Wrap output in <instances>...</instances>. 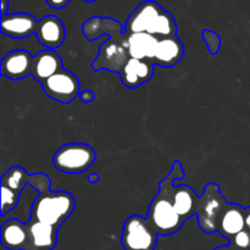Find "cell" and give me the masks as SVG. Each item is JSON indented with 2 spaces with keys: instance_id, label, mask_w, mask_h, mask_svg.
Masks as SVG:
<instances>
[{
  "instance_id": "cell-1",
  "label": "cell",
  "mask_w": 250,
  "mask_h": 250,
  "mask_svg": "<svg viewBox=\"0 0 250 250\" xmlns=\"http://www.w3.org/2000/svg\"><path fill=\"white\" fill-rule=\"evenodd\" d=\"M125 33H149L158 38L177 36L172 15L154 0H146L132 11L125 24Z\"/></svg>"
},
{
  "instance_id": "cell-2",
  "label": "cell",
  "mask_w": 250,
  "mask_h": 250,
  "mask_svg": "<svg viewBox=\"0 0 250 250\" xmlns=\"http://www.w3.org/2000/svg\"><path fill=\"white\" fill-rule=\"evenodd\" d=\"M75 208L76 200L71 193L65 190H48L38 194L34 199L31 209V219L59 229L73 214Z\"/></svg>"
},
{
  "instance_id": "cell-3",
  "label": "cell",
  "mask_w": 250,
  "mask_h": 250,
  "mask_svg": "<svg viewBox=\"0 0 250 250\" xmlns=\"http://www.w3.org/2000/svg\"><path fill=\"white\" fill-rule=\"evenodd\" d=\"M146 219L155 229L156 233L160 236H170L176 233L185 224V220L176 212L173 208L166 177L160 182L159 194L151 200L149 205Z\"/></svg>"
},
{
  "instance_id": "cell-4",
  "label": "cell",
  "mask_w": 250,
  "mask_h": 250,
  "mask_svg": "<svg viewBox=\"0 0 250 250\" xmlns=\"http://www.w3.org/2000/svg\"><path fill=\"white\" fill-rule=\"evenodd\" d=\"M229 202L222 197L220 187L216 183H209L204 188V193L199 197L197 217L200 229L208 234L219 232L222 215Z\"/></svg>"
},
{
  "instance_id": "cell-5",
  "label": "cell",
  "mask_w": 250,
  "mask_h": 250,
  "mask_svg": "<svg viewBox=\"0 0 250 250\" xmlns=\"http://www.w3.org/2000/svg\"><path fill=\"white\" fill-rule=\"evenodd\" d=\"M97 159L94 149L85 143H68L60 146L53 156L55 168L63 173H81L92 167Z\"/></svg>"
},
{
  "instance_id": "cell-6",
  "label": "cell",
  "mask_w": 250,
  "mask_h": 250,
  "mask_svg": "<svg viewBox=\"0 0 250 250\" xmlns=\"http://www.w3.org/2000/svg\"><path fill=\"white\" fill-rule=\"evenodd\" d=\"M185 171L180 161H175L172 164L170 173L166 176L168 182V193H170L171 200H172L173 208L176 212L182 217L185 221L192 219L197 215L198 204H199V197L195 194L194 190L187 185L175 186L173 182L177 180H182L185 177Z\"/></svg>"
},
{
  "instance_id": "cell-7",
  "label": "cell",
  "mask_w": 250,
  "mask_h": 250,
  "mask_svg": "<svg viewBox=\"0 0 250 250\" xmlns=\"http://www.w3.org/2000/svg\"><path fill=\"white\" fill-rule=\"evenodd\" d=\"M158 236L146 217L133 215L125 221L121 244L125 250H154Z\"/></svg>"
},
{
  "instance_id": "cell-8",
  "label": "cell",
  "mask_w": 250,
  "mask_h": 250,
  "mask_svg": "<svg viewBox=\"0 0 250 250\" xmlns=\"http://www.w3.org/2000/svg\"><path fill=\"white\" fill-rule=\"evenodd\" d=\"M131 59L127 45V36L122 38H107L100 45L97 59L92 62L94 71L106 70L110 72L121 73L126 63Z\"/></svg>"
},
{
  "instance_id": "cell-9",
  "label": "cell",
  "mask_w": 250,
  "mask_h": 250,
  "mask_svg": "<svg viewBox=\"0 0 250 250\" xmlns=\"http://www.w3.org/2000/svg\"><path fill=\"white\" fill-rule=\"evenodd\" d=\"M46 97L61 104L73 102L81 93V83L75 73L62 68L42 83Z\"/></svg>"
},
{
  "instance_id": "cell-10",
  "label": "cell",
  "mask_w": 250,
  "mask_h": 250,
  "mask_svg": "<svg viewBox=\"0 0 250 250\" xmlns=\"http://www.w3.org/2000/svg\"><path fill=\"white\" fill-rule=\"evenodd\" d=\"M1 185L7 186L19 194L23 192L27 186H31L38 194H42V193L50 190L51 181L43 172L28 175V172L21 166H12L2 175Z\"/></svg>"
},
{
  "instance_id": "cell-11",
  "label": "cell",
  "mask_w": 250,
  "mask_h": 250,
  "mask_svg": "<svg viewBox=\"0 0 250 250\" xmlns=\"http://www.w3.org/2000/svg\"><path fill=\"white\" fill-rule=\"evenodd\" d=\"M34 55L19 49L7 53L0 62V73L12 81H20L33 73Z\"/></svg>"
},
{
  "instance_id": "cell-12",
  "label": "cell",
  "mask_w": 250,
  "mask_h": 250,
  "mask_svg": "<svg viewBox=\"0 0 250 250\" xmlns=\"http://www.w3.org/2000/svg\"><path fill=\"white\" fill-rule=\"evenodd\" d=\"M36 36L44 48L49 50H55L59 46L62 45L65 41V26L59 17L48 15L38 21Z\"/></svg>"
},
{
  "instance_id": "cell-13",
  "label": "cell",
  "mask_w": 250,
  "mask_h": 250,
  "mask_svg": "<svg viewBox=\"0 0 250 250\" xmlns=\"http://www.w3.org/2000/svg\"><path fill=\"white\" fill-rule=\"evenodd\" d=\"M38 21L26 12H15L1 16V33L14 39H24L36 34Z\"/></svg>"
},
{
  "instance_id": "cell-14",
  "label": "cell",
  "mask_w": 250,
  "mask_h": 250,
  "mask_svg": "<svg viewBox=\"0 0 250 250\" xmlns=\"http://www.w3.org/2000/svg\"><path fill=\"white\" fill-rule=\"evenodd\" d=\"M0 242L7 250H28L29 233L27 222L17 219H10L1 225Z\"/></svg>"
},
{
  "instance_id": "cell-15",
  "label": "cell",
  "mask_w": 250,
  "mask_h": 250,
  "mask_svg": "<svg viewBox=\"0 0 250 250\" xmlns=\"http://www.w3.org/2000/svg\"><path fill=\"white\" fill-rule=\"evenodd\" d=\"M82 32L85 39L89 42L97 41L102 36L122 38L125 37V26L111 17L93 16L83 23Z\"/></svg>"
},
{
  "instance_id": "cell-16",
  "label": "cell",
  "mask_w": 250,
  "mask_h": 250,
  "mask_svg": "<svg viewBox=\"0 0 250 250\" xmlns=\"http://www.w3.org/2000/svg\"><path fill=\"white\" fill-rule=\"evenodd\" d=\"M154 65L155 63L151 60L131 58L120 73L122 84L129 89H134L149 82L154 76Z\"/></svg>"
},
{
  "instance_id": "cell-17",
  "label": "cell",
  "mask_w": 250,
  "mask_h": 250,
  "mask_svg": "<svg viewBox=\"0 0 250 250\" xmlns=\"http://www.w3.org/2000/svg\"><path fill=\"white\" fill-rule=\"evenodd\" d=\"M185 46L177 36L159 38L153 62L165 68H171L177 65L183 58Z\"/></svg>"
},
{
  "instance_id": "cell-18",
  "label": "cell",
  "mask_w": 250,
  "mask_h": 250,
  "mask_svg": "<svg viewBox=\"0 0 250 250\" xmlns=\"http://www.w3.org/2000/svg\"><path fill=\"white\" fill-rule=\"evenodd\" d=\"M29 233L28 250H53L58 241V227L29 219L27 222Z\"/></svg>"
},
{
  "instance_id": "cell-19",
  "label": "cell",
  "mask_w": 250,
  "mask_h": 250,
  "mask_svg": "<svg viewBox=\"0 0 250 250\" xmlns=\"http://www.w3.org/2000/svg\"><path fill=\"white\" fill-rule=\"evenodd\" d=\"M62 68L61 56L55 50L44 49L34 55V67L32 76L42 84L44 81H46Z\"/></svg>"
},
{
  "instance_id": "cell-20",
  "label": "cell",
  "mask_w": 250,
  "mask_h": 250,
  "mask_svg": "<svg viewBox=\"0 0 250 250\" xmlns=\"http://www.w3.org/2000/svg\"><path fill=\"white\" fill-rule=\"evenodd\" d=\"M243 229H246V209L238 204L229 203L220 222L219 233L231 242Z\"/></svg>"
},
{
  "instance_id": "cell-21",
  "label": "cell",
  "mask_w": 250,
  "mask_h": 250,
  "mask_svg": "<svg viewBox=\"0 0 250 250\" xmlns=\"http://www.w3.org/2000/svg\"><path fill=\"white\" fill-rule=\"evenodd\" d=\"M126 36L131 58L153 61L156 46H158V37L149 33H132L126 34Z\"/></svg>"
},
{
  "instance_id": "cell-22",
  "label": "cell",
  "mask_w": 250,
  "mask_h": 250,
  "mask_svg": "<svg viewBox=\"0 0 250 250\" xmlns=\"http://www.w3.org/2000/svg\"><path fill=\"white\" fill-rule=\"evenodd\" d=\"M20 200V194L7 186L1 185V216L4 217L7 212L17 207Z\"/></svg>"
},
{
  "instance_id": "cell-23",
  "label": "cell",
  "mask_w": 250,
  "mask_h": 250,
  "mask_svg": "<svg viewBox=\"0 0 250 250\" xmlns=\"http://www.w3.org/2000/svg\"><path fill=\"white\" fill-rule=\"evenodd\" d=\"M202 37L204 39L205 44L208 46V50L211 55L219 53L220 46H221V38H220L219 34L214 31H210V29H204L202 32Z\"/></svg>"
},
{
  "instance_id": "cell-24",
  "label": "cell",
  "mask_w": 250,
  "mask_h": 250,
  "mask_svg": "<svg viewBox=\"0 0 250 250\" xmlns=\"http://www.w3.org/2000/svg\"><path fill=\"white\" fill-rule=\"evenodd\" d=\"M232 247H234L237 250H250V231L249 229H243L238 234L233 237L229 242Z\"/></svg>"
},
{
  "instance_id": "cell-25",
  "label": "cell",
  "mask_w": 250,
  "mask_h": 250,
  "mask_svg": "<svg viewBox=\"0 0 250 250\" xmlns=\"http://www.w3.org/2000/svg\"><path fill=\"white\" fill-rule=\"evenodd\" d=\"M45 1L46 4H48L50 7H53V9L60 10V9H63L65 6H67L68 2H70L71 0H45Z\"/></svg>"
},
{
  "instance_id": "cell-26",
  "label": "cell",
  "mask_w": 250,
  "mask_h": 250,
  "mask_svg": "<svg viewBox=\"0 0 250 250\" xmlns=\"http://www.w3.org/2000/svg\"><path fill=\"white\" fill-rule=\"evenodd\" d=\"M95 94L92 92V90H82L80 93V99L82 100L83 103H92L94 100Z\"/></svg>"
},
{
  "instance_id": "cell-27",
  "label": "cell",
  "mask_w": 250,
  "mask_h": 250,
  "mask_svg": "<svg viewBox=\"0 0 250 250\" xmlns=\"http://www.w3.org/2000/svg\"><path fill=\"white\" fill-rule=\"evenodd\" d=\"M10 0H1V16L7 15V7H9Z\"/></svg>"
},
{
  "instance_id": "cell-28",
  "label": "cell",
  "mask_w": 250,
  "mask_h": 250,
  "mask_svg": "<svg viewBox=\"0 0 250 250\" xmlns=\"http://www.w3.org/2000/svg\"><path fill=\"white\" fill-rule=\"evenodd\" d=\"M100 181V177L99 175H97V173H92V175L88 176V182L89 183H98Z\"/></svg>"
},
{
  "instance_id": "cell-29",
  "label": "cell",
  "mask_w": 250,
  "mask_h": 250,
  "mask_svg": "<svg viewBox=\"0 0 250 250\" xmlns=\"http://www.w3.org/2000/svg\"><path fill=\"white\" fill-rule=\"evenodd\" d=\"M246 229L250 231V207L246 208Z\"/></svg>"
},
{
  "instance_id": "cell-30",
  "label": "cell",
  "mask_w": 250,
  "mask_h": 250,
  "mask_svg": "<svg viewBox=\"0 0 250 250\" xmlns=\"http://www.w3.org/2000/svg\"><path fill=\"white\" fill-rule=\"evenodd\" d=\"M214 250H237L234 247H232L231 244H227V246H220L217 248H215Z\"/></svg>"
},
{
  "instance_id": "cell-31",
  "label": "cell",
  "mask_w": 250,
  "mask_h": 250,
  "mask_svg": "<svg viewBox=\"0 0 250 250\" xmlns=\"http://www.w3.org/2000/svg\"><path fill=\"white\" fill-rule=\"evenodd\" d=\"M83 1H85V2H94L95 0H83Z\"/></svg>"
}]
</instances>
